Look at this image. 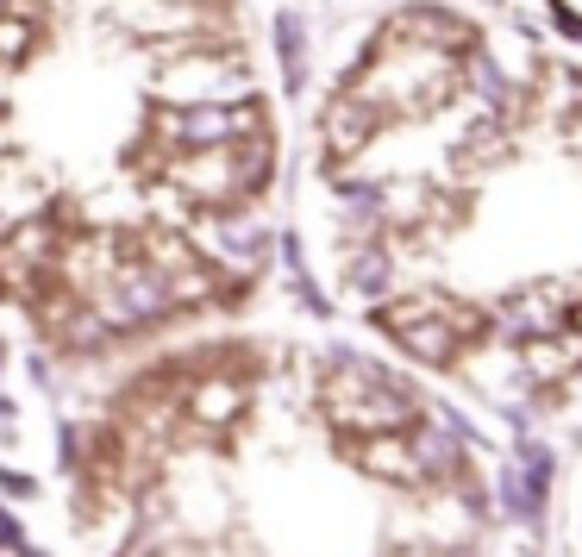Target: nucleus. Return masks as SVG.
<instances>
[{
    "label": "nucleus",
    "instance_id": "1",
    "mask_svg": "<svg viewBox=\"0 0 582 557\" xmlns=\"http://www.w3.org/2000/svg\"><path fill=\"white\" fill-rule=\"evenodd\" d=\"M382 326L395 332L407 351H420L426 363H451L463 345H476L482 313L476 307H463V301H445V295H413V301L388 307Z\"/></svg>",
    "mask_w": 582,
    "mask_h": 557
}]
</instances>
